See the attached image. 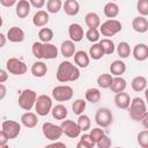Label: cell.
Instances as JSON below:
<instances>
[{
	"instance_id": "6da1fadb",
	"label": "cell",
	"mask_w": 148,
	"mask_h": 148,
	"mask_svg": "<svg viewBox=\"0 0 148 148\" xmlns=\"http://www.w3.org/2000/svg\"><path fill=\"white\" fill-rule=\"evenodd\" d=\"M56 76H57V80L61 83L74 82L80 77V69L77 66L66 60L60 62V65L58 66Z\"/></svg>"
},
{
	"instance_id": "7a4b0ae2",
	"label": "cell",
	"mask_w": 148,
	"mask_h": 148,
	"mask_svg": "<svg viewBox=\"0 0 148 148\" xmlns=\"http://www.w3.org/2000/svg\"><path fill=\"white\" fill-rule=\"evenodd\" d=\"M31 51L34 57L37 59H56L59 53L56 45L43 42H35L32 44Z\"/></svg>"
},
{
	"instance_id": "3957f363",
	"label": "cell",
	"mask_w": 148,
	"mask_h": 148,
	"mask_svg": "<svg viewBox=\"0 0 148 148\" xmlns=\"http://www.w3.org/2000/svg\"><path fill=\"white\" fill-rule=\"evenodd\" d=\"M130 117L135 121H141L143 116L147 113V104L141 97H135L130 104Z\"/></svg>"
},
{
	"instance_id": "277c9868",
	"label": "cell",
	"mask_w": 148,
	"mask_h": 148,
	"mask_svg": "<svg viewBox=\"0 0 148 148\" xmlns=\"http://www.w3.org/2000/svg\"><path fill=\"white\" fill-rule=\"evenodd\" d=\"M37 94L35 90L32 89H24L21 91L20 96H18V106L21 109H23L24 111H30L37 101Z\"/></svg>"
},
{
	"instance_id": "5b68a950",
	"label": "cell",
	"mask_w": 148,
	"mask_h": 148,
	"mask_svg": "<svg viewBox=\"0 0 148 148\" xmlns=\"http://www.w3.org/2000/svg\"><path fill=\"white\" fill-rule=\"evenodd\" d=\"M99 31L104 37H112L121 31V23L118 20L110 18L101 24Z\"/></svg>"
},
{
	"instance_id": "8992f818",
	"label": "cell",
	"mask_w": 148,
	"mask_h": 148,
	"mask_svg": "<svg viewBox=\"0 0 148 148\" xmlns=\"http://www.w3.org/2000/svg\"><path fill=\"white\" fill-rule=\"evenodd\" d=\"M35 110H36V113L38 116H42V117L47 116L52 110L51 97L47 95H39L37 97L36 104H35Z\"/></svg>"
},
{
	"instance_id": "52a82bcc",
	"label": "cell",
	"mask_w": 148,
	"mask_h": 148,
	"mask_svg": "<svg viewBox=\"0 0 148 148\" xmlns=\"http://www.w3.org/2000/svg\"><path fill=\"white\" fill-rule=\"evenodd\" d=\"M42 131H43L44 136H45L47 140H51V141H57V140L60 139L61 135L64 134L61 126L54 125V124L49 123V121L43 124V126H42Z\"/></svg>"
},
{
	"instance_id": "ba28073f",
	"label": "cell",
	"mask_w": 148,
	"mask_h": 148,
	"mask_svg": "<svg viewBox=\"0 0 148 148\" xmlns=\"http://www.w3.org/2000/svg\"><path fill=\"white\" fill-rule=\"evenodd\" d=\"M52 97L57 102H67L73 97V88L66 84L57 86L52 89Z\"/></svg>"
},
{
	"instance_id": "9c48e42d",
	"label": "cell",
	"mask_w": 148,
	"mask_h": 148,
	"mask_svg": "<svg viewBox=\"0 0 148 148\" xmlns=\"http://www.w3.org/2000/svg\"><path fill=\"white\" fill-rule=\"evenodd\" d=\"M113 116L110 109L108 108H99L95 113V121L99 127H108L112 124Z\"/></svg>"
},
{
	"instance_id": "30bf717a",
	"label": "cell",
	"mask_w": 148,
	"mask_h": 148,
	"mask_svg": "<svg viewBox=\"0 0 148 148\" xmlns=\"http://www.w3.org/2000/svg\"><path fill=\"white\" fill-rule=\"evenodd\" d=\"M6 68L10 74L14 75H23L28 71L27 65L17 58H9L6 62Z\"/></svg>"
},
{
	"instance_id": "8fae6325",
	"label": "cell",
	"mask_w": 148,
	"mask_h": 148,
	"mask_svg": "<svg viewBox=\"0 0 148 148\" xmlns=\"http://www.w3.org/2000/svg\"><path fill=\"white\" fill-rule=\"evenodd\" d=\"M61 128L62 132L66 136L71 138V139H75L80 135V133L82 132L77 121H73V120H62L61 121Z\"/></svg>"
},
{
	"instance_id": "7c38bea8",
	"label": "cell",
	"mask_w": 148,
	"mask_h": 148,
	"mask_svg": "<svg viewBox=\"0 0 148 148\" xmlns=\"http://www.w3.org/2000/svg\"><path fill=\"white\" fill-rule=\"evenodd\" d=\"M1 130L7 133L9 139H15L21 133V125L15 120H5L1 125Z\"/></svg>"
},
{
	"instance_id": "4fadbf2b",
	"label": "cell",
	"mask_w": 148,
	"mask_h": 148,
	"mask_svg": "<svg viewBox=\"0 0 148 148\" xmlns=\"http://www.w3.org/2000/svg\"><path fill=\"white\" fill-rule=\"evenodd\" d=\"M25 38L24 31L18 27H12L7 31V39L12 43H21Z\"/></svg>"
},
{
	"instance_id": "5bb4252c",
	"label": "cell",
	"mask_w": 148,
	"mask_h": 148,
	"mask_svg": "<svg viewBox=\"0 0 148 148\" xmlns=\"http://www.w3.org/2000/svg\"><path fill=\"white\" fill-rule=\"evenodd\" d=\"M68 35H69V38L74 42V43H77V42H81L82 38H83V28L79 24V23H72L69 27H68Z\"/></svg>"
},
{
	"instance_id": "9a60e30c",
	"label": "cell",
	"mask_w": 148,
	"mask_h": 148,
	"mask_svg": "<svg viewBox=\"0 0 148 148\" xmlns=\"http://www.w3.org/2000/svg\"><path fill=\"white\" fill-rule=\"evenodd\" d=\"M131 97L127 92H117L116 96H114V104L117 108L121 109V110H126L130 108V104H131Z\"/></svg>"
},
{
	"instance_id": "2e32d148",
	"label": "cell",
	"mask_w": 148,
	"mask_h": 148,
	"mask_svg": "<svg viewBox=\"0 0 148 148\" xmlns=\"http://www.w3.org/2000/svg\"><path fill=\"white\" fill-rule=\"evenodd\" d=\"M30 7H31V3L29 2V0H18L17 3L15 5L16 15L20 18H25L30 13Z\"/></svg>"
},
{
	"instance_id": "e0dca14e",
	"label": "cell",
	"mask_w": 148,
	"mask_h": 148,
	"mask_svg": "<svg viewBox=\"0 0 148 148\" xmlns=\"http://www.w3.org/2000/svg\"><path fill=\"white\" fill-rule=\"evenodd\" d=\"M74 62L77 67L80 68H86L89 66V62H90V57H89V53L80 50V51H76L75 54H74Z\"/></svg>"
},
{
	"instance_id": "ac0fdd59",
	"label": "cell",
	"mask_w": 148,
	"mask_h": 148,
	"mask_svg": "<svg viewBox=\"0 0 148 148\" xmlns=\"http://www.w3.org/2000/svg\"><path fill=\"white\" fill-rule=\"evenodd\" d=\"M21 123L23 126H25L27 128H34L37 126L38 124V118L37 114L30 111H27L25 113H23L21 116Z\"/></svg>"
},
{
	"instance_id": "d6986e66",
	"label": "cell",
	"mask_w": 148,
	"mask_h": 148,
	"mask_svg": "<svg viewBox=\"0 0 148 148\" xmlns=\"http://www.w3.org/2000/svg\"><path fill=\"white\" fill-rule=\"evenodd\" d=\"M133 57L138 61H145L148 58V46L143 43H139L133 49Z\"/></svg>"
},
{
	"instance_id": "ffe728a7",
	"label": "cell",
	"mask_w": 148,
	"mask_h": 148,
	"mask_svg": "<svg viewBox=\"0 0 148 148\" xmlns=\"http://www.w3.org/2000/svg\"><path fill=\"white\" fill-rule=\"evenodd\" d=\"M49 12H45V10H38L34 17H32V23L35 27L37 28H42V27H45L47 23H49Z\"/></svg>"
},
{
	"instance_id": "44dd1931",
	"label": "cell",
	"mask_w": 148,
	"mask_h": 148,
	"mask_svg": "<svg viewBox=\"0 0 148 148\" xmlns=\"http://www.w3.org/2000/svg\"><path fill=\"white\" fill-rule=\"evenodd\" d=\"M60 52L61 54L65 57V58H71V57H74L75 54V43L72 40V39H68V40H64L61 43V46H60Z\"/></svg>"
},
{
	"instance_id": "7402d4cb",
	"label": "cell",
	"mask_w": 148,
	"mask_h": 148,
	"mask_svg": "<svg viewBox=\"0 0 148 148\" xmlns=\"http://www.w3.org/2000/svg\"><path fill=\"white\" fill-rule=\"evenodd\" d=\"M132 27L133 29L139 32V34H143L148 30V21L147 18H145V16H136L133 18L132 21Z\"/></svg>"
},
{
	"instance_id": "603a6c76",
	"label": "cell",
	"mask_w": 148,
	"mask_h": 148,
	"mask_svg": "<svg viewBox=\"0 0 148 148\" xmlns=\"http://www.w3.org/2000/svg\"><path fill=\"white\" fill-rule=\"evenodd\" d=\"M62 9H64L66 15L75 16L80 12V5H79V2L76 0H66L64 6H62Z\"/></svg>"
},
{
	"instance_id": "cb8c5ba5",
	"label": "cell",
	"mask_w": 148,
	"mask_h": 148,
	"mask_svg": "<svg viewBox=\"0 0 148 148\" xmlns=\"http://www.w3.org/2000/svg\"><path fill=\"white\" fill-rule=\"evenodd\" d=\"M109 69H110V73L112 75L121 76L126 71V64L124 61H121V60H114V61L111 62Z\"/></svg>"
},
{
	"instance_id": "d4e9b609",
	"label": "cell",
	"mask_w": 148,
	"mask_h": 148,
	"mask_svg": "<svg viewBox=\"0 0 148 148\" xmlns=\"http://www.w3.org/2000/svg\"><path fill=\"white\" fill-rule=\"evenodd\" d=\"M47 73V66L43 61H36L31 66V74L36 77H43Z\"/></svg>"
},
{
	"instance_id": "484cf974",
	"label": "cell",
	"mask_w": 148,
	"mask_h": 148,
	"mask_svg": "<svg viewBox=\"0 0 148 148\" xmlns=\"http://www.w3.org/2000/svg\"><path fill=\"white\" fill-rule=\"evenodd\" d=\"M131 87L134 91L136 92H140V91H143L146 88H147V79L142 75H138L135 76L132 82H131Z\"/></svg>"
},
{
	"instance_id": "4316f807",
	"label": "cell",
	"mask_w": 148,
	"mask_h": 148,
	"mask_svg": "<svg viewBox=\"0 0 148 148\" xmlns=\"http://www.w3.org/2000/svg\"><path fill=\"white\" fill-rule=\"evenodd\" d=\"M51 113H52V117L57 120H64L67 114H68V111H67V108L62 104H57L56 106L52 108L51 110Z\"/></svg>"
},
{
	"instance_id": "83f0119b",
	"label": "cell",
	"mask_w": 148,
	"mask_h": 148,
	"mask_svg": "<svg viewBox=\"0 0 148 148\" xmlns=\"http://www.w3.org/2000/svg\"><path fill=\"white\" fill-rule=\"evenodd\" d=\"M104 54L105 53H104V50H103V46L101 45V43H94L89 49V57L94 60L102 59Z\"/></svg>"
},
{
	"instance_id": "f1b7e54d",
	"label": "cell",
	"mask_w": 148,
	"mask_h": 148,
	"mask_svg": "<svg viewBox=\"0 0 148 148\" xmlns=\"http://www.w3.org/2000/svg\"><path fill=\"white\" fill-rule=\"evenodd\" d=\"M103 12H104V15L106 17L114 18L119 14V6L114 2H108V3H105V6L103 8Z\"/></svg>"
},
{
	"instance_id": "f546056e",
	"label": "cell",
	"mask_w": 148,
	"mask_h": 148,
	"mask_svg": "<svg viewBox=\"0 0 148 148\" xmlns=\"http://www.w3.org/2000/svg\"><path fill=\"white\" fill-rule=\"evenodd\" d=\"M84 22L87 24L88 28H98L101 27V18L98 16V14L90 12L84 16Z\"/></svg>"
},
{
	"instance_id": "4dcf8cb0",
	"label": "cell",
	"mask_w": 148,
	"mask_h": 148,
	"mask_svg": "<svg viewBox=\"0 0 148 148\" xmlns=\"http://www.w3.org/2000/svg\"><path fill=\"white\" fill-rule=\"evenodd\" d=\"M126 80L123 79L121 76H116L113 77V81H112V84L110 87V89L113 91V92H121V91H125L126 89Z\"/></svg>"
},
{
	"instance_id": "1f68e13d",
	"label": "cell",
	"mask_w": 148,
	"mask_h": 148,
	"mask_svg": "<svg viewBox=\"0 0 148 148\" xmlns=\"http://www.w3.org/2000/svg\"><path fill=\"white\" fill-rule=\"evenodd\" d=\"M101 91L97 88H89L86 90V99L92 104H96L101 101Z\"/></svg>"
},
{
	"instance_id": "d6a6232c",
	"label": "cell",
	"mask_w": 148,
	"mask_h": 148,
	"mask_svg": "<svg viewBox=\"0 0 148 148\" xmlns=\"http://www.w3.org/2000/svg\"><path fill=\"white\" fill-rule=\"evenodd\" d=\"M112 81H113V77H112V74H101L98 77H97V84L99 88H103V89H108L111 87L112 84Z\"/></svg>"
},
{
	"instance_id": "836d02e7",
	"label": "cell",
	"mask_w": 148,
	"mask_h": 148,
	"mask_svg": "<svg viewBox=\"0 0 148 148\" xmlns=\"http://www.w3.org/2000/svg\"><path fill=\"white\" fill-rule=\"evenodd\" d=\"M96 145V142L94 141V139L91 138L90 134H83L80 138V141L77 142L76 147L77 148H92Z\"/></svg>"
},
{
	"instance_id": "e575fe53",
	"label": "cell",
	"mask_w": 148,
	"mask_h": 148,
	"mask_svg": "<svg viewBox=\"0 0 148 148\" xmlns=\"http://www.w3.org/2000/svg\"><path fill=\"white\" fill-rule=\"evenodd\" d=\"M62 6H64V3L61 2V0H47L46 10L51 14H57L58 12H60Z\"/></svg>"
},
{
	"instance_id": "d590c367",
	"label": "cell",
	"mask_w": 148,
	"mask_h": 148,
	"mask_svg": "<svg viewBox=\"0 0 148 148\" xmlns=\"http://www.w3.org/2000/svg\"><path fill=\"white\" fill-rule=\"evenodd\" d=\"M117 53L121 59H126L131 54V47L130 44L126 42H120L117 45Z\"/></svg>"
},
{
	"instance_id": "8d00e7d4",
	"label": "cell",
	"mask_w": 148,
	"mask_h": 148,
	"mask_svg": "<svg viewBox=\"0 0 148 148\" xmlns=\"http://www.w3.org/2000/svg\"><path fill=\"white\" fill-rule=\"evenodd\" d=\"M38 37L39 40L43 43H50L53 38V30L50 28H42L38 31Z\"/></svg>"
},
{
	"instance_id": "74e56055",
	"label": "cell",
	"mask_w": 148,
	"mask_h": 148,
	"mask_svg": "<svg viewBox=\"0 0 148 148\" xmlns=\"http://www.w3.org/2000/svg\"><path fill=\"white\" fill-rule=\"evenodd\" d=\"M86 105H87V102H86L84 99L77 98V99H75V101L73 102V104H72V110H73V112H74L75 114L80 116V114L83 113V111H84V109H86Z\"/></svg>"
},
{
	"instance_id": "f35d334b",
	"label": "cell",
	"mask_w": 148,
	"mask_h": 148,
	"mask_svg": "<svg viewBox=\"0 0 148 148\" xmlns=\"http://www.w3.org/2000/svg\"><path fill=\"white\" fill-rule=\"evenodd\" d=\"M77 124H79L82 132H86V131L90 130V126H91L90 118L87 114H80L79 118H77Z\"/></svg>"
},
{
	"instance_id": "ab89813d",
	"label": "cell",
	"mask_w": 148,
	"mask_h": 148,
	"mask_svg": "<svg viewBox=\"0 0 148 148\" xmlns=\"http://www.w3.org/2000/svg\"><path fill=\"white\" fill-rule=\"evenodd\" d=\"M101 45L103 46V50H104V53L105 54H112L116 50V46H114V43L109 39V38H104L102 40H99Z\"/></svg>"
},
{
	"instance_id": "60d3db41",
	"label": "cell",
	"mask_w": 148,
	"mask_h": 148,
	"mask_svg": "<svg viewBox=\"0 0 148 148\" xmlns=\"http://www.w3.org/2000/svg\"><path fill=\"white\" fill-rule=\"evenodd\" d=\"M99 36H101V31L97 28H89L88 31L86 32L87 39L91 43H97L99 40Z\"/></svg>"
},
{
	"instance_id": "b9f144b4",
	"label": "cell",
	"mask_w": 148,
	"mask_h": 148,
	"mask_svg": "<svg viewBox=\"0 0 148 148\" xmlns=\"http://www.w3.org/2000/svg\"><path fill=\"white\" fill-rule=\"evenodd\" d=\"M136 139H138V143L140 147L148 148V130H143V131L139 132Z\"/></svg>"
},
{
	"instance_id": "7bdbcfd3",
	"label": "cell",
	"mask_w": 148,
	"mask_h": 148,
	"mask_svg": "<svg viewBox=\"0 0 148 148\" xmlns=\"http://www.w3.org/2000/svg\"><path fill=\"white\" fill-rule=\"evenodd\" d=\"M136 9L142 16L148 15V0H138Z\"/></svg>"
},
{
	"instance_id": "ee69618b",
	"label": "cell",
	"mask_w": 148,
	"mask_h": 148,
	"mask_svg": "<svg viewBox=\"0 0 148 148\" xmlns=\"http://www.w3.org/2000/svg\"><path fill=\"white\" fill-rule=\"evenodd\" d=\"M89 134L91 135V138L94 139V141L97 142V141H99V140L103 138V135H104L105 133H104V131H103L102 128H99V127H95V128H92V130L90 131Z\"/></svg>"
},
{
	"instance_id": "f6af8a7d",
	"label": "cell",
	"mask_w": 148,
	"mask_h": 148,
	"mask_svg": "<svg viewBox=\"0 0 148 148\" xmlns=\"http://www.w3.org/2000/svg\"><path fill=\"white\" fill-rule=\"evenodd\" d=\"M111 145H112V141H111V139L108 136V135H103V138L99 140V141H97L96 142V146L98 147V148H109V147H111Z\"/></svg>"
},
{
	"instance_id": "bcb514c9",
	"label": "cell",
	"mask_w": 148,
	"mask_h": 148,
	"mask_svg": "<svg viewBox=\"0 0 148 148\" xmlns=\"http://www.w3.org/2000/svg\"><path fill=\"white\" fill-rule=\"evenodd\" d=\"M10 139H9V136L7 135V133L5 132V131H0V147H6V145H7V142L9 141Z\"/></svg>"
},
{
	"instance_id": "7dc6e473",
	"label": "cell",
	"mask_w": 148,
	"mask_h": 148,
	"mask_svg": "<svg viewBox=\"0 0 148 148\" xmlns=\"http://www.w3.org/2000/svg\"><path fill=\"white\" fill-rule=\"evenodd\" d=\"M29 2L31 3L32 7H35V8H37V9L43 8L44 5H45V0H29Z\"/></svg>"
},
{
	"instance_id": "c3c4849f",
	"label": "cell",
	"mask_w": 148,
	"mask_h": 148,
	"mask_svg": "<svg viewBox=\"0 0 148 148\" xmlns=\"http://www.w3.org/2000/svg\"><path fill=\"white\" fill-rule=\"evenodd\" d=\"M8 71L6 69H0V83H5L8 79Z\"/></svg>"
},
{
	"instance_id": "681fc988",
	"label": "cell",
	"mask_w": 148,
	"mask_h": 148,
	"mask_svg": "<svg viewBox=\"0 0 148 148\" xmlns=\"http://www.w3.org/2000/svg\"><path fill=\"white\" fill-rule=\"evenodd\" d=\"M0 3L3 7H13L14 5L17 3V0H0Z\"/></svg>"
},
{
	"instance_id": "f907efd6",
	"label": "cell",
	"mask_w": 148,
	"mask_h": 148,
	"mask_svg": "<svg viewBox=\"0 0 148 148\" xmlns=\"http://www.w3.org/2000/svg\"><path fill=\"white\" fill-rule=\"evenodd\" d=\"M141 123H142L143 127H145L146 130H148V111H147V113L143 116V118L141 119Z\"/></svg>"
},
{
	"instance_id": "816d5d0a",
	"label": "cell",
	"mask_w": 148,
	"mask_h": 148,
	"mask_svg": "<svg viewBox=\"0 0 148 148\" xmlns=\"http://www.w3.org/2000/svg\"><path fill=\"white\" fill-rule=\"evenodd\" d=\"M0 89H1V94H0V99H3L6 96V87L3 83H0Z\"/></svg>"
},
{
	"instance_id": "f5cc1de1",
	"label": "cell",
	"mask_w": 148,
	"mask_h": 148,
	"mask_svg": "<svg viewBox=\"0 0 148 148\" xmlns=\"http://www.w3.org/2000/svg\"><path fill=\"white\" fill-rule=\"evenodd\" d=\"M0 39H1V43H0V47H3L5 44H6V36L3 34H0Z\"/></svg>"
},
{
	"instance_id": "db71d44e",
	"label": "cell",
	"mask_w": 148,
	"mask_h": 148,
	"mask_svg": "<svg viewBox=\"0 0 148 148\" xmlns=\"http://www.w3.org/2000/svg\"><path fill=\"white\" fill-rule=\"evenodd\" d=\"M56 146H60V147H66V145L64 143V142H53V143H51V145H49L47 147H56Z\"/></svg>"
},
{
	"instance_id": "11a10c76",
	"label": "cell",
	"mask_w": 148,
	"mask_h": 148,
	"mask_svg": "<svg viewBox=\"0 0 148 148\" xmlns=\"http://www.w3.org/2000/svg\"><path fill=\"white\" fill-rule=\"evenodd\" d=\"M145 97H146V104L148 105V88L145 89Z\"/></svg>"
}]
</instances>
